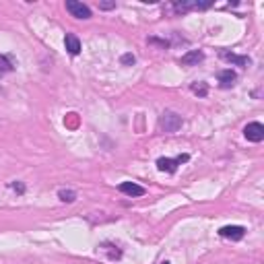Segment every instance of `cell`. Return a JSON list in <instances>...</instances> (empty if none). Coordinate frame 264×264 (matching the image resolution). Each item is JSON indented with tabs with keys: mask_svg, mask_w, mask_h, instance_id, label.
I'll list each match as a JSON object with an SVG mask.
<instances>
[{
	"mask_svg": "<svg viewBox=\"0 0 264 264\" xmlns=\"http://www.w3.org/2000/svg\"><path fill=\"white\" fill-rule=\"evenodd\" d=\"M64 45H66V52H68L70 56H79L81 50H83L81 39L76 37L74 33H66V37H64Z\"/></svg>",
	"mask_w": 264,
	"mask_h": 264,
	"instance_id": "8fae6325",
	"label": "cell"
},
{
	"mask_svg": "<svg viewBox=\"0 0 264 264\" xmlns=\"http://www.w3.org/2000/svg\"><path fill=\"white\" fill-rule=\"evenodd\" d=\"M205 60V52L203 50H190L188 54H184L180 58V64L182 66H198V62Z\"/></svg>",
	"mask_w": 264,
	"mask_h": 264,
	"instance_id": "ba28073f",
	"label": "cell"
},
{
	"mask_svg": "<svg viewBox=\"0 0 264 264\" xmlns=\"http://www.w3.org/2000/svg\"><path fill=\"white\" fill-rule=\"evenodd\" d=\"M192 93H194V95H198V97H207V93H209V85L207 83H203V81H196V83H192Z\"/></svg>",
	"mask_w": 264,
	"mask_h": 264,
	"instance_id": "7c38bea8",
	"label": "cell"
},
{
	"mask_svg": "<svg viewBox=\"0 0 264 264\" xmlns=\"http://www.w3.org/2000/svg\"><path fill=\"white\" fill-rule=\"evenodd\" d=\"M66 10L76 19H91V8L79 0H66Z\"/></svg>",
	"mask_w": 264,
	"mask_h": 264,
	"instance_id": "277c9868",
	"label": "cell"
},
{
	"mask_svg": "<svg viewBox=\"0 0 264 264\" xmlns=\"http://www.w3.org/2000/svg\"><path fill=\"white\" fill-rule=\"evenodd\" d=\"M14 66H12V62L8 56H0V72H10Z\"/></svg>",
	"mask_w": 264,
	"mask_h": 264,
	"instance_id": "5bb4252c",
	"label": "cell"
},
{
	"mask_svg": "<svg viewBox=\"0 0 264 264\" xmlns=\"http://www.w3.org/2000/svg\"><path fill=\"white\" fill-rule=\"evenodd\" d=\"M186 161H190V155L188 153H182L178 155L176 159H169V157H159L157 159V169L159 172H165V174H176L178 172V167Z\"/></svg>",
	"mask_w": 264,
	"mask_h": 264,
	"instance_id": "3957f363",
	"label": "cell"
},
{
	"mask_svg": "<svg viewBox=\"0 0 264 264\" xmlns=\"http://www.w3.org/2000/svg\"><path fill=\"white\" fill-rule=\"evenodd\" d=\"M118 190L122 192V194H126V196H130V198H138V196H145V188L141 184H136V182H122L120 186H118Z\"/></svg>",
	"mask_w": 264,
	"mask_h": 264,
	"instance_id": "52a82bcc",
	"label": "cell"
},
{
	"mask_svg": "<svg viewBox=\"0 0 264 264\" xmlns=\"http://www.w3.org/2000/svg\"><path fill=\"white\" fill-rule=\"evenodd\" d=\"M182 124H184V120H182V116L178 112L165 110L161 114V118H159V130L167 132V134H174V132H178L182 128Z\"/></svg>",
	"mask_w": 264,
	"mask_h": 264,
	"instance_id": "7a4b0ae2",
	"label": "cell"
},
{
	"mask_svg": "<svg viewBox=\"0 0 264 264\" xmlns=\"http://www.w3.org/2000/svg\"><path fill=\"white\" fill-rule=\"evenodd\" d=\"M161 264H169V262H167V260H165V262H161Z\"/></svg>",
	"mask_w": 264,
	"mask_h": 264,
	"instance_id": "ffe728a7",
	"label": "cell"
},
{
	"mask_svg": "<svg viewBox=\"0 0 264 264\" xmlns=\"http://www.w3.org/2000/svg\"><path fill=\"white\" fill-rule=\"evenodd\" d=\"M217 79H219V87H221V89H229V87L236 85L238 74H236V70L225 68V70H221L219 74H217Z\"/></svg>",
	"mask_w": 264,
	"mask_h": 264,
	"instance_id": "30bf717a",
	"label": "cell"
},
{
	"mask_svg": "<svg viewBox=\"0 0 264 264\" xmlns=\"http://www.w3.org/2000/svg\"><path fill=\"white\" fill-rule=\"evenodd\" d=\"M221 58L231 62V64H236V66H242V68H248L252 64V60L248 56H240V54H234V52H221Z\"/></svg>",
	"mask_w": 264,
	"mask_h": 264,
	"instance_id": "9c48e42d",
	"label": "cell"
},
{
	"mask_svg": "<svg viewBox=\"0 0 264 264\" xmlns=\"http://www.w3.org/2000/svg\"><path fill=\"white\" fill-rule=\"evenodd\" d=\"M120 62H122V66H132L134 62H136V56L128 52V54H124V56L120 58Z\"/></svg>",
	"mask_w": 264,
	"mask_h": 264,
	"instance_id": "9a60e30c",
	"label": "cell"
},
{
	"mask_svg": "<svg viewBox=\"0 0 264 264\" xmlns=\"http://www.w3.org/2000/svg\"><path fill=\"white\" fill-rule=\"evenodd\" d=\"M149 43H157V45H161V48H167V41L165 39H157V37H149Z\"/></svg>",
	"mask_w": 264,
	"mask_h": 264,
	"instance_id": "e0dca14e",
	"label": "cell"
},
{
	"mask_svg": "<svg viewBox=\"0 0 264 264\" xmlns=\"http://www.w3.org/2000/svg\"><path fill=\"white\" fill-rule=\"evenodd\" d=\"M12 188H14V190H17V192H25V186H23V184H17V182H14V184H12Z\"/></svg>",
	"mask_w": 264,
	"mask_h": 264,
	"instance_id": "d6986e66",
	"label": "cell"
},
{
	"mask_svg": "<svg viewBox=\"0 0 264 264\" xmlns=\"http://www.w3.org/2000/svg\"><path fill=\"white\" fill-rule=\"evenodd\" d=\"M107 248H114V246L105 242V244L101 246V250H107ZM120 256H122V252H112V250H110V254H107V258H110V260H118Z\"/></svg>",
	"mask_w": 264,
	"mask_h": 264,
	"instance_id": "2e32d148",
	"label": "cell"
},
{
	"mask_svg": "<svg viewBox=\"0 0 264 264\" xmlns=\"http://www.w3.org/2000/svg\"><path fill=\"white\" fill-rule=\"evenodd\" d=\"M99 8L101 10H112V8H116V2H99Z\"/></svg>",
	"mask_w": 264,
	"mask_h": 264,
	"instance_id": "ac0fdd59",
	"label": "cell"
},
{
	"mask_svg": "<svg viewBox=\"0 0 264 264\" xmlns=\"http://www.w3.org/2000/svg\"><path fill=\"white\" fill-rule=\"evenodd\" d=\"M58 198L62 200V203H74V200H76V192L74 190H60Z\"/></svg>",
	"mask_w": 264,
	"mask_h": 264,
	"instance_id": "4fadbf2b",
	"label": "cell"
},
{
	"mask_svg": "<svg viewBox=\"0 0 264 264\" xmlns=\"http://www.w3.org/2000/svg\"><path fill=\"white\" fill-rule=\"evenodd\" d=\"M219 236L225 238V240H231V242H240L246 236V227H242V225H225V227L219 229Z\"/></svg>",
	"mask_w": 264,
	"mask_h": 264,
	"instance_id": "8992f818",
	"label": "cell"
},
{
	"mask_svg": "<svg viewBox=\"0 0 264 264\" xmlns=\"http://www.w3.org/2000/svg\"><path fill=\"white\" fill-rule=\"evenodd\" d=\"M244 136L248 138L250 143H262L264 141V126L260 122H250L248 126L244 128Z\"/></svg>",
	"mask_w": 264,
	"mask_h": 264,
	"instance_id": "5b68a950",
	"label": "cell"
},
{
	"mask_svg": "<svg viewBox=\"0 0 264 264\" xmlns=\"http://www.w3.org/2000/svg\"><path fill=\"white\" fill-rule=\"evenodd\" d=\"M213 6V2H198V0H182V2H172L163 6V12H172V14H184V12H190V10H205Z\"/></svg>",
	"mask_w": 264,
	"mask_h": 264,
	"instance_id": "6da1fadb",
	"label": "cell"
}]
</instances>
